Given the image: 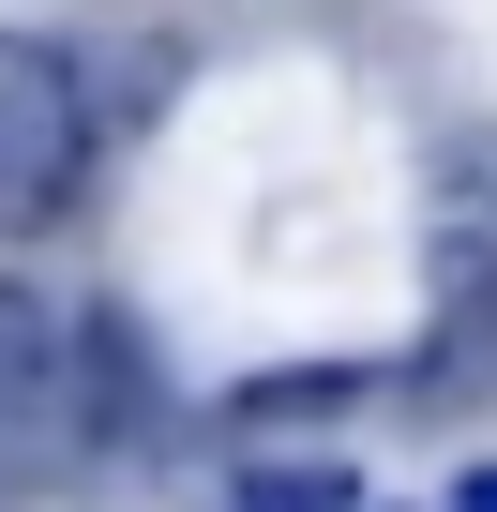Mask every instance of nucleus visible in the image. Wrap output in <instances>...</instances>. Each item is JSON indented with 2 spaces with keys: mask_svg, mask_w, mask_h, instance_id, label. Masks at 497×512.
I'll use <instances>...</instances> for the list:
<instances>
[{
  "mask_svg": "<svg viewBox=\"0 0 497 512\" xmlns=\"http://www.w3.org/2000/svg\"><path fill=\"white\" fill-rule=\"evenodd\" d=\"M91 166V76L46 31H0V226H46Z\"/></svg>",
  "mask_w": 497,
  "mask_h": 512,
  "instance_id": "nucleus-1",
  "label": "nucleus"
},
{
  "mask_svg": "<svg viewBox=\"0 0 497 512\" xmlns=\"http://www.w3.org/2000/svg\"><path fill=\"white\" fill-rule=\"evenodd\" d=\"M422 272H437V332H482V317H497V151H452V166H437Z\"/></svg>",
  "mask_w": 497,
  "mask_h": 512,
  "instance_id": "nucleus-2",
  "label": "nucleus"
},
{
  "mask_svg": "<svg viewBox=\"0 0 497 512\" xmlns=\"http://www.w3.org/2000/svg\"><path fill=\"white\" fill-rule=\"evenodd\" d=\"M76 422V332L46 317V287L0 272V452H31Z\"/></svg>",
  "mask_w": 497,
  "mask_h": 512,
  "instance_id": "nucleus-3",
  "label": "nucleus"
},
{
  "mask_svg": "<svg viewBox=\"0 0 497 512\" xmlns=\"http://www.w3.org/2000/svg\"><path fill=\"white\" fill-rule=\"evenodd\" d=\"M347 407H362V377H347V362H287V377H241V392H226V422H241V437H272V422H347Z\"/></svg>",
  "mask_w": 497,
  "mask_h": 512,
  "instance_id": "nucleus-4",
  "label": "nucleus"
},
{
  "mask_svg": "<svg viewBox=\"0 0 497 512\" xmlns=\"http://www.w3.org/2000/svg\"><path fill=\"white\" fill-rule=\"evenodd\" d=\"M241 512H362V467H287V452H257V467H241Z\"/></svg>",
  "mask_w": 497,
  "mask_h": 512,
  "instance_id": "nucleus-5",
  "label": "nucleus"
},
{
  "mask_svg": "<svg viewBox=\"0 0 497 512\" xmlns=\"http://www.w3.org/2000/svg\"><path fill=\"white\" fill-rule=\"evenodd\" d=\"M452 512H497V452H482V467H467V482H452Z\"/></svg>",
  "mask_w": 497,
  "mask_h": 512,
  "instance_id": "nucleus-6",
  "label": "nucleus"
},
{
  "mask_svg": "<svg viewBox=\"0 0 497 512\" xmlns=\"http://www.w3.org/2000/svg\"><path fill=\"white\" fill-rule=\"evenodd\" d=\"M482 332H497V317H482Z\"/></svg>",
  "mask_w": 497,
  "mask_h": 512,
  "instance_id": "nucleus-7",
  "label": "nucleus"
}]
</instances>
